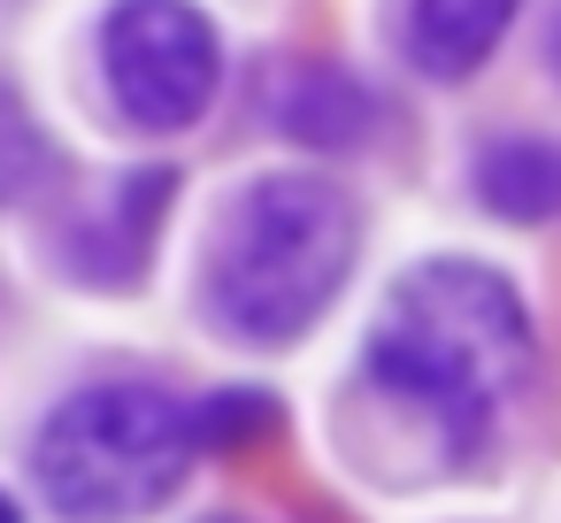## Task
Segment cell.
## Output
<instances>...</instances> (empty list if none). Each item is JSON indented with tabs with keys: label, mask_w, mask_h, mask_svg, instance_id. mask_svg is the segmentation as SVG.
I'll use <instances>...</instances> for the list:
<instances>
[{
	"label": "cell",
	"mask_w": 561,
	"mask_h": 523,
	"mask_svg": "<svg viewBox=\"0 0 561 523\" xmlns=\"http://www.w3.org/2000/svg\"><path fill=\"white\" fill-rule=\"evenodd\" d=\"M515 0H408V62L423 78H469L492 62Z\"/></svg>",
	"instance_id": "cell-6"
},
{
	"label": "cell",
	"mask_w": 561,
	"mask_h": 523,
	"mask_svg": "<svg viewBox=\"0 0 561 523\" xmlns=\"http://www.w3.org/2000/svg\"><path fill=\"white\" fill-rule=\"evenodd\" d=\"M55 170H62L55 139L32 124V109L16 101V86H0V208H9V201H32Z\"/></svg>",
	"instance_id": "cell-9"
},
{
	"label": "cell",
	"mask_w": 561,
	"mask_h": 523,
	"mask_svg": "<svg viewBox=\"0 0 561 523\" xmlns=\"http://www.w3.org/2000/svg\"><path fill=\"white\" fill-rule=\"evenodd\" d=\"M170 201H178V170H162V162L116 178L108 208L85 224V239H78L70 262H78L93 285H139L147 262H154V231H162V208H170Z\"/></svg>",
	"instance_id": "cell-5"
},
{
	"label": "cell",
	"mask_w": 561,
	"mask_h": 523,
	"mask_svg": "<svg viewBox=\"0 0 561 523\" xmlns=\"http://www.w3.org/2000/svg\"><path fill=\"white\" fill-rule=\"evenodd\" d=\"M523 369H530V316L515 285L461 254L408 270L369 331V377L408 408H423L431 423H446L454 446H469L492 423V408L515 393Z\"/></svg>",
	"instance_id": "cell-1"
},
{
	"label": "cell",
	"mask_w": 561,
	"mask_h": 523,
	"mask_svg": "<svg viewBox=\"0 0 561 523\" xmlns=\"http://www.w3.org/2000/svg\"><path fill=\"white\" fill-rule=\"evenodd\" d=\"M0 523H24V515H16V500H9V492H0Z\"/></svg>",
	"instance_id": "cell-11"
},
{
	"label": "cell",
	"mask_w": 561,
	"mask_h": 523,
	"mask_svg": "<svg viewBox=\"0 0 561 523\" xmlns=\"http://www.w3.org/2000/svg\"><path fill=\"white\" fill-rule=\"evenodd\" d=\"M277 393H262V385H224V393H208L201 408H193V431H201V446H254V439H270L277 431Z\"/></svg>",
	"instance_id": "cell-10"
},
{
	"label": "cell",
	"mask_w": 561,
	"mask_h": 523,
	"mask_svg": "<svg viewBox=\"0 0 561 523\" xmlns=\"http://www.w3.org/2000/svg\"><path fill=\"white\" fill-rule=\"evenodd\" d=\"M477 201L507 224L561 216V139H492L477 155Z\"/></svg>",
	"instance_id": "cell-7"
},
{
	"label": "cell",
	"mask_w": 561,
	"mask_h": 523,
	"mask_svg": "<svg viewBox=\"0 0 561 523\" xmlns=\"http://www.w3.org/2000/svg\"><path fill=\"white\" fill-rule=\"evenodd\" d=\"M553 70H561V16H553Z\"/></svg>",
	"instance_id": "cell-12"
},
{
	"label": "cell",
	"mask_w": 561,
	"mask_h": 523,
	"mask_svg": "<svg viewBox=\"0 0 561 523\" xmlns=\"http://www.w3.org/2000/svg\"><path fill=\"white\" fill-rule=\"evenodd\" d=\"M369 86H354L346 70H300L285 93V132L300 147H354L369 132Z\"/></svg>",
	"instance_id": "cell-8"
},
{
	"label": "cell",
	"mask_w": 561,
	"mask_h": 523,
	"mask_svg": "<svg viewBox=\"0 0 561 523\" xmlns=\"http://www.w3.org/2000/svg\"><path fill=\"white\" fill-rule=\"evenodd\" d=\"M101 70H108V93H116L124 124L185 132L216 101L224 47H216V24L193 0H116L108 24H101Z\"/></svg>",
	"instance_id": "cell-4"
},
{
	"label": "cell",
	"mask_w": 561,
	"mask_h": 523,
	"mask_svg": "<svg viewBox=\"0 0 561 523\" xmlns=\"http://www.w3.org/2000/svg\"><path fill=\"white\" fill-rule=\"evenodd\" d=\"M362 254V216L331 178L285 170L247 185L208 247V316L231 339L285 346L323 323Z\"/></svg>",
	"instance_id": "cell-2"
},
{
	"label": "cell",
	"mask_w": 561,
	"mask_h": 523,
	"mask_svg": "<svg viewBox=\"0 0 561 523\" xmlns=\"http://www.w3.org/2000/svg\"><path fill=\"white\" fill-rule=\"evenodd\" d=\"M193 446H201L193 408H178L162 385L124 377L70 393L39 423L32 477L62 523H139L185 485Z\"/></svg>",
	"instance_id": "cell-3"
},
{
	"label": "cell",
	"mask_w": 561,
	"mask_h": 523,
	"mask_svg": "<svg viewBox=\"0 0 561 523\" xmlns=\"http://www.w3.org/2000/svg\"><path fill=\"white\" fill-rule=\"evenodd\" d=\"M208 523H239V515H208Z\"/></svg>",
	"instance_id": "cell-13"
}]
</instances>
